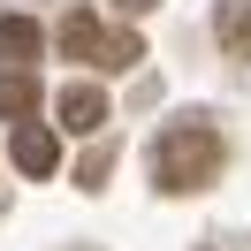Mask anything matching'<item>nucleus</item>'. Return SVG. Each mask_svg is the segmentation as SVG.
I'll return each mask as SVG.
<instances>
[{"label":"nucleus","instance_id":"0eeeda50","mask_svg":"<svg viewBox=\"0 0 251 251\" xmlns=\"http://www.w3.org/2000/svg\"><path fill=\"white\" fill-rule=\"evenodd\" d=\"M213 31H221V46H228L236 61H251V0H221Z\"/></svg>","mask_w":251,"mask_h":251},{"label":"nucleus","instance_id":"f03ea898","mask_svg":"<svg viewBox=\"0 0 251 251\" xmlns=\"http://www.w3.org/2000/svg\"><path fill=\"white\" fill-rule=\"evenodd\" d=\"M61 53L69 61H92V69H137L145 61V38L137 31H107L92 8H69L61 16Z\"/></svg>","mask_w":251,"mask_h":251},{"label":"nucleus","instance_id":"7ed1b4c3","mask_svg":"<svg viewBox=\"0 0 251 251\" xmlns=\"http://www.w3.org/2000/svg\"><path fill=\"white\" fill-rule=\"evenodd\" d=\"M53 114H61L69 137H92V129L107 122V92H99V84H69V92L53 99Z\"/></svg>","mask_w":251,"mask_h":251},{"label":"nucleus","instance_id":"39448f33","mask_svg":"<svg viewBox=\"0 0 251 251\" xmlns=\"http://www.w3.org/2000/svg\"><path fill=\"white\" fill-rule=\"evenodd\" d=\"M38 114V76L31 69H0V122H23Z\"/></svg>","mask_w":251,"mask_h":251},{"label":"nucleus","instance_id":"f257e3e1","mask_svg":"<svg viewBox=\"0 0 251 251\" xmlns=\"http://www.w3.org/2000/svg\"><path fill=\"white\" fill-rule=\"evenodd\" d=\"M221 160H228L221 129L205 122V114H183V122H168V129L152 137V183L175 190V198H190V190L221 183Z\"/></svg>","mask_w":251,"mask_h":251},{"label":"nucleus","instance_id":"423d86ee","mask_svg":"<svg viewBox=\"0 0 251 251\" xmlns=\"http://www.w3.org/2000/svg\"><path fill=\"white\" fill-rule=\"evenodd\" d=\"M31 53H38V23L31 16H0V61H8V69H31Z\"/></svg>","mask_w":251,"mask_h":251},{"label":"nucleus","instance_id":"20e7f679","mask_svg":"<svg viewBox=\"0 0 251 251\" xmlns=\"http://www.w3.org/2000/svg\"><path fill=\"white\" fill-rule=\"evenodd\" d=\"M16 168H23V175H53V168H61V137L38 129V122H23V129H16Z\"/></svg>","mask_w":251,"mask_h":251},{"label":"nucleus","instance_id":"6e6552de","mask_svg":"<svg viewBox=\"0 0 251 251\" xmlns=\"http://www.w3.org/2000/svg\"><path fill=\"white\" fill-rule=\"evenodd\" d=\"M114 8H122V16H152L160 0H114Z\"/></svg>","mask_w":251,"mask_h":251}]
</instances>
